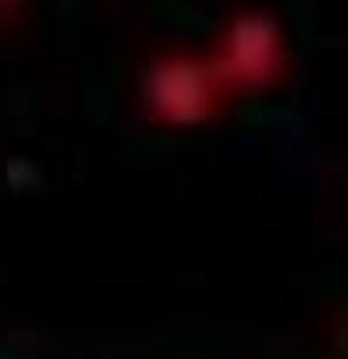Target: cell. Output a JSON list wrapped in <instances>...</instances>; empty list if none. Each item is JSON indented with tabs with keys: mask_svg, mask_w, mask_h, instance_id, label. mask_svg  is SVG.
I'll use <instances>...</instances> for the list:
<instances>
[{
	"mask_svg": "<svg viewBox=\"0 0 348 359\" xmlns=\"http://www.w3.org/2000/svg\"><path fill=\"white\" fill-rule=\"evenodd\" d=\"M146 116L165 128H199L221 112L229 90L213 72L210 56L157 53L139 79Z\"/></svg>",
	"mask_w": 348,
	"mask_h": 359,
	"instance_id": "obj_1",
	"label": "cell"
},
{
	"mask_svg": "<svg viewBox=\"0 0 348 359\" xmlns=\"http://www.w3.org/2000/svg\"><path fill=\"white\" fill-rule=\"evenodd\" d=\"M288 60L281 22L266 11H240L210 53V64L225 90H266L274 86Z\"/></svg>",
	"mask_w": 348,
	"mask_h": 359,
	"instance_id": "obj_2",
	"label": "cell"
}]
</instances>
